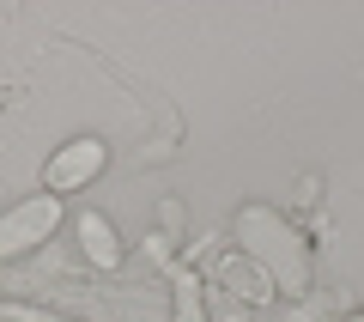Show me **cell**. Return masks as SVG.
Masks as SVG:
<instances>
[{
    "mask_svg": "<svg viewBox=\"0 0 364 322\" xmlns=\"http://www.w3.org/2000/svg\"><path fill=\"white\" fill-rule=\"evenodd\" d=\"M231 232H237V249L273 280V292L304 298L316 286V249H310V237H304L286 213H273V207H243Z\"/></svg>",
    "mask_w": 364,
    "mask_h": 322,
    "instance_id": "1",
    "label": "cell"
},
{
    "mask_svg": "<svg viewBox=\"0 0 364 322\" xmlns=\"http://www.w3.org/2000/svg\"><path fill=\"white\" fill-rule=\"evenodd\" d=\"M104 165H109V146L97 140V134H79V140H67V146L49 152V165H43V194L67 201V194L91 189V182L104 177Z\"/></svg>",
    "mask_w": 364,
    "mask_h": 322,
    "instance_id": "2",
    "label": "cell"
},
{
    "mask_svg": "<svg viewBox=\"0 0 364 322\" xmlns=\"http://www.w3.org/2000/svg\"><path fill=\"white\" fill-rule=\"evenodd\" d=\"M61 213L67 207L55 201V194H31V201L6 207V213H0V261H18V256H31L37 244H49L55 225H61Z\"/></svg>",
    "mask_w": 364,
    "mask_h": 322,
    "instance_id": "3",
    "label": "cell"
},
{
    "mask_svg": "<svg viewBox=\"0 0 364 322\" xmlns=\"http://www.w3.org/2000/svg\"><path fill=\"white\" fill-rule=\"evenodd\" d=\"M219 286L237 298V304H267V298H273V280H267V274H261L255 261L243 256V249L219 256Z\"/></svg>",
    "mask_w": 364,
    "mask_h": 322,
    "instance_id": "4",
    "label": "cell"
},
{
    "mask_svg": "<svg viewBox=\"0 0 364 322\" xmlns=\"http://www.w3.org/2000/svg\"><path fill=\"white\" fill-rule=\"evenodd\" d=\"M79 249H85V261L91 268H122V256H128V249H122V237H116V225L104 219V213H79Z\"/></svg>",
    "mask_w": 364,
    "mask_h": 322,
    "instance_id": "5",
    "label": "cell"
},
{
    "mask_svg": "<svg viewBox=\"0 0 364 322\" xmlns=\"http://www.w3.org/2000/svg\"><path fill=\"white\" fill-rule=\"evenodd\" d=\"M176 322H207V304H200V280L195 274H176Z\"/></svg>",
    "mask_w": 364,
    "mask_h": 322,
    "instance_id": "6",
    "label": "cell"
},
{
    "mask_svg": "<svg viewBox=\"0 0 364 322\" xmlns=\"http://www.w3.org/2000/svg\"><path fill=\"white\" fill-rule=\"evenodd\" d=\"M358 322H364V316H358Z\"/></svg>",
    "mask_w": 364,
    "mask_h": 322,
    "instance_id": "7",
    "label": "cell"
}]
</instances>
